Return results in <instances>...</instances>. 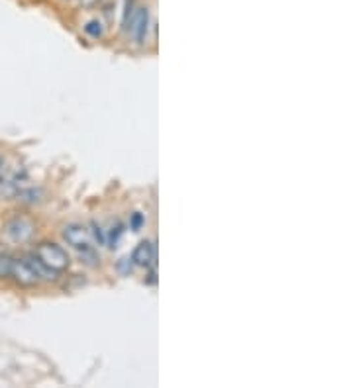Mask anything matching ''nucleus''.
<instances>
[{
  "label": "nucleus",
  "mask_w": 353,
  "mask_h": 388,
  "mask_svg": "<svg viewBox=\"0 0 353 388\" xmlns=\"http://www.w3.org/2000/svg\"><path fill=\"white\" fill-rule=\"evenodd\" d=\"M10 279L20 287H34V284H39L42 280H55L57 273L44 267L34 255H24V257H14Z\"/></svg>",
  "instance_id": "f257e3e1"
},
{
  "label": "nucleus",
  "mask_w": 353,
  "mask_h": 388,
  "mask_svg": "<svg viewBox=\"0 0 353 388\" xmlns=\"http://www.w3.org/2000/svg\"><path fill=\"white\" fill-rule=\"evenodd\" d=\"M34 257L44 267H47L49 271L57 273V275L67 271L69 265H71V259H69L67 251H65L61 245L54 244V242H42V244H37L36 249H34Z\"/></svg>",
  "instance_id": "f03ea898"
},
{
  "label": "nucleus",
  "mask_w": 353,
  "mask_h": 388,
  "mask_svg": "<svg viewBox=\"0 0 353 388\" xmlns=\"http://www.w3.org/2000/svg\"><path fill=\"white\" fill-rule=\"evenodd\" d=\"M149 27H151V12H149L147 6H140V4H136L134 14H132V18H130V24H128L126 34L128 36H132V39L142 46V44H145L147 36H149Z\"/></svg>",
  "instance_id": "7ed1b4c3"
},
{
  "label": "nucleus",
  "mask_w": 353,
  "mask_h": 388,
  "mask_svg": "<svg viewBox=\"0 0 353 388\" xmlns=\"http://www.w3.org/2000/svg\"><path fill=\"white\" fill-rule=\"evenodd\" d=\"M2 234L12 244H26V242H30V237L34 235V224L24 216H14L4 224Z\"/></svg>",
  "instance_id": "20e7f679"
},
{
  "label": "nucleus",
  "mask_w": 353,
  "mask_h": 388,
  "mask_svg": "<svg viewBox=\"0 0 353 388\" xmlns=\"http://www.w3.org/2000/svg\"><path fill=\"white\" fill-rule=\"evenodd\" d=\"M63 239L67 242V245H71L73 249L77 251H82V249H89L91 245V234L89 230L81 224H67L63 227Z\"/></svg>",
  "instance_id": "39448f33"
},
{
  "label": "nucleus",
  "mask_w": 353,
  "mask_h": 388,
  "mask_svg": "<svg viewBox=\"0 0 353 388\" xmlns=\"http://www.w3.org/2000/svg\"><path fill=\"white\" fill-rule=\"evenodd\" d=\"M155 255H157V251H155V244L151 242V239H144V242H140V244L136 245V249H134V253H132V261H134V265L136 267H154L155 265Z\"/></svg>",
  "instance_id": "423d86ee"
},
{
  "label": "nucleus",
  "mask_w": 353,
  "mask_h": 388,
  "mask_svg": "<svg viewBox=\"0 0 353 388\" xmlns=\"http://www.w3.org/2000/svg\"><path fill=\"white\" fill-rule=\"evenodd\" d=\"M122 235H124V224L120 220L112 222L109 230H106V245H109L110 249H116L118 245H120Z\"/></svg>",
  "instance_id": "0eeeda50"
},
{
  "label": "nucleus",
  "mask_w": 353,
  "mask_h": 388,
  "mask_svg": "<svg viewBox=\"0 0 353 388\" xmlns=\"http://www.w3.org/2000/svg\"><path fill=\"white\" fill-rule=\"evenodd\" d=\"M85 32H87V36H91L92 39H100V37L104 36V24H102L100 20H89V22L85 24Z\"/></svg>",
  "instance_id": "6e6552de"
},
{
  "label": "nucleus",
  "mask_w": 353,
  "mask_h": 388,
  "mask_svg": "<svg viewBox=\"0 0 353 388\" xmlns=\"http://www.w3.org/2000/svg\"><path fill=\"white\" fill-rule=\"evenodd\" d=\"M12 263L14 257L10 253H0V280L10 279V273H12Z\"/></svg>",
  "instance_id": "1a4fd4ad"
},
{
  "label": "nucleus",
  "mask_w": 353,
  "mask_h": 388,
  "mask_svg": "<svg viewBox=\"0 0 353 388\" xmlns=\"http://www.w3.org/2000/svg\"><path fill=\"white\" fill-rule=\"evenodd\" d=\"M89 234L92 235L94 244L97 245H106V232L97 224V222H91V232Z\"/></svg>",
  "instance_id": "9d476101"
},
{
  "label": "nucleus",
  "mask_w": 353,
  "mask_h": 388,
  "mask_svg": "<svg viewBox=\"0 0 353 388\" xmlns=\"http://www.w3.org/2000/svg\"><path fill=\"white\" fill-rule=\"evenodd\" d=\"M134 261H132V257H122L120 261L116 263V271L120 273V275H130V273L134 271Z\"/></svg>",
  "instance_id": "9b49d317"
},
{
  "label": "nucleus",
  "mask_w": 353,
  "mask_h": 388,
  "mask_svg": "<svg viewBox=\"0 0 353 388\" xmlns=\"http://www.w3.org/2000/svg\"><path fill=\"white\" fill-rule=\"evenodd\" d=\"M145 224V218L144 214H140V212H134L132 216H130V230H134V232H140Z\"/></svg>",
  "instance_id": "f8f14e48"
},
{
  "label": "nucleus",
  "mask_w": 353,
  "mask_h": 388,
  "mask_svg": "<svg viewBox=\"0 0 353 388\" xmlns=\"http://www.w3.org/2000/svg\"><path fill=\"white\" fill-rule=\"evenodd\" d=\"M79 2H81V6H85V8H92V6L100 4L102 0H79Z\"/></svg>",
  "instance_id": "ddd939ff"
},
{
  "label": "nucleus",
  "mask_w": 353,
  "mask_h": 388,
  "mask_svg": "<svg viewBox=\"0 0 353 388\" xmlns=\"http://www.w3.org/2000/svg\"><path fill=\"white\" fill-rule=\"evenodd\" d=\"M4 171V159H2V157H0V173Z\"/></svg>",
  "instance_id": "4468645a"
}]
</instances>
